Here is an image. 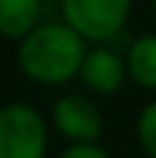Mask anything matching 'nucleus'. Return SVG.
<instances>
[{
  "label": "nucleus",
  "mask_w": 156,
  "mask_h": 158,
  "mask_svg": "<svg viewBox=\"0 0 156 158\" xmlns=\"http://www.w3.org/2000/svg\"><path fill=\"white\" fill-rule=\"evenodd\" d=\"M89 42L63 21H39L16 42L18 70L39 85H65L81 73Z\"/></svg>",
  "instance_id": "1"
},
{
  "label": "nucleus",
  "mask_w": 156,
  "mask_h": 158,
  "mask_svg": "<svg viewBox=\"0 0 156 158\" xmlns=\"http://www.w3.org/2000/svg\"><path fill=\"white\" fill-rule=\"evenodd\" d=\"M50 119L31 101L0 106V158H47Z\"/></svg>",
  "instance_id": "2"
},
{
  "label": "nucleus",
  "mask_w": 156,
  "mask_h": 158,
  "mask_svg": "<svg viewBox=\"0 0 156 158\" xmlns=\"http://www.w3.org/2000/svg\"><path fill=\"white\" fill-rule=\"evenodd\" d=\"M133 0H60V18L89 44H109L125 29Z\"/></svg>",
  "instance_id": "3"
},
{
  "label": "nucleus",
  "mask_w": 156,
  "mask_h": 158,
  "mask_svg": "<svg viewBox=\"0 0 156 158\" xmlns=\"http://www.w3.org/2000/svg\"><path fill=\"white\" fill-rule=\"evenodd\" d=\"M50 127L68 143H99L104 132V117L99 104L89 94L68 91L50 106Z\"/></svg>",
  "instance_id": "4"
},
{
  "label": "nucleus",
  "mask_w": 156,
  "mask_h": 158,
  "mask_svg": "<svg viewBox=\"0 0 156 158\" xmlns=\"http://www.w3.org/2000/svg\"><path fill=\"white\" fill-rule=\"evenodd\" d=\"M78 81L94 96H115L128 81L125 55H120L109 44H89L81 62Z\"/></svg>",
  "instance_id": "5"
},
{
  "label": "nucleus",
  "mask_w": 156,
  "mask_h": 158,
  "mask_svg": "<svg viewBox=\"0 0 156 158\" xmlns=\"http://www.w3.org/2000/svg\"><path fill=\"white\" fill-rule=\"evenodd\" d=\"M128 81L146 91H156V34H141L125 49Z\"/></svg>",
  "instance_id": "6"
},
{
  "label": "nucleus",
  "mask_w": 156,
  "mask_h": 158,
  "mask_svg": "<svg viewBox=\"0 0 156 158\" xmlns=\"http://www.w3.org/2000/svg\"><path fill=\"white\" fill-rule=\"evenodd\" d=\"M42 0H0V36L18 42L42 21Z\"/></svg>",
  "instance_id": "7"
},
{
  "label": "nucleus",
  "mask_w": 156,
  "mask_h": 158,
  "mask_svg": "<svg viewBox=\"0 0 156 158\" xmlns=\"http://www.w3.org/2000/svg\"><path fill=\"white\" fill-rule=\"evenodd\" d=\"M135 137L148 158H156V98L146 101L135 117Z\"/></svg>",
  "instance_id": "8"
},
{
  "label": "nucleus",
  "mask_w": 156,
  "mask_h": 158,
  "mask_svg": "<svg viewBox=\"0 0 156 158\" xmlns=\"http://www.w3.org/2000/svg\"><path fill=\"white\" fill-rule=\"evenodd\" d=\"M57 158H112L102 143H70Z\"/></svg>",
  "instance_id": "9"
},
{
  "label": "nucleus",
  "mask_w": 156,
  "mask_h": 158,
  "mask_svg": "<svg viewBox=\"0 0 156 158\" xmlns=\"http://www.w3.org/2000/svg\"><path fill=\"white\" fill-rule=\"evenodd\" d=\"M151 8H154V13H156V0H151Z\"/></svg>",
  "instance_id": "10"
}]
</instances>
